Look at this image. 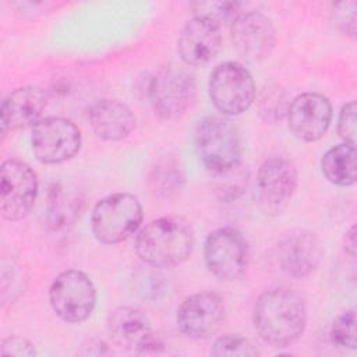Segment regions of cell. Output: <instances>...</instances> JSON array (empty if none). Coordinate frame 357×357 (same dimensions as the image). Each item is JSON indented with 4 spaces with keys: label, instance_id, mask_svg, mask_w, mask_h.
Here are the masks:
<instances>
[{
    "label": "cell",
    "instance_id": "obj_18",
    "mask_svg": "<svg viewBox=\"0 0 357 357\" xmlns=\"http://www.w3.org/2000/svg\"><path fill=\"white\" fill-rule=\"evenodd\" d=\"M46 106L47 96L42 88L26 85L14 89L1 102V134L33 127L42 120Z\"/></svg>",
    "mask_w": 357,
    "mask_h": 357
},
{
    "label": "cell",
    "instance_id": "obj_10",
    "mask_svg": "<svg viewBox=\"0 0 357 357\" xmlns=\"http://www.w3.org/2000/svg\"><path fill=\"white\" fill-rule=\"evenodd\" d=\"M38 178L29 165L7 159L0 169V212L6 220L25 218L38 197Z\"/></svg>",
    "mask_w": 357,
    "mask_h": 357
},
{
    "label": "cell",
    "instance_id": "obj_22",
    "mask_svg": "<svg viewBox=\"0 0 357 357\" xmlns=\"http://www.w3.org/2000/svg\"><path fill=\"white\" fill-rule=\"evenodd\" d=\"M184 185V174L173 160L159 162L149 173L151 191L160 198H170Z\"/></svg>",
    "mask_w": 357,
    "mask_h": 357
},
{
    "label": "cell",
    "instance_id": "obj_26",
    "mask_svg": "<svg viewBox=\"0 0 357 357\" xmlns=\"http://www.w3.org/2000/svg\"><path fill=\"white\" fill-rule=\"evenodd\" d=\"M289 106V105H287ZM284 95L280 89H271L259 102V112L266 121H276L287 112Z\"/></svg>",
    "mask_w": 357,
    "mask_h": 357
},
{
    "label": "cell",
    "instance_id": "obj_29",
    "mask_svg": "<svg viewBox=\"0 0 357 357\" xmlns=\"http://www.w3.org/2000/svg\"><path fill=\"white\" fill-rule=\"evenodd\" d=\"M1 354L3 356H36L33 344L21 336H8L1 342Z\"/></svg>",
    "mask_w": 357,
    "mask_h": 357
},
{
    "label": "cell",
    "instance_id": "obj_12",
    "mask_svg": "<svg viewBox=\"0 0 357 357\" xmlns=\"http://www.w3.org/2000/svg\"><path fill=\"white\" fill-rule=\"evenodd\" d=\"M275 257L283 273L294 279H304L319 266L324 248L314 231L293 229L278 241Z\"/></svg>",
    "mask_w": 357,
    "mask_h": 357
},
{
    "label": "cell",
    "instance_id": "obj_27",
    "mask_svg": "<svg viewBox=\"0 0 357 357\" xmlns=\"http://www.w3.org/2000/svg\"><path fill=\"white\" fill-rule=\"evenodd\" d=\"M337 134L350 145H356V102L344 103L337 117Z\"/></svg>",
    "mask_w": 357,
    "mask_h": 357
},
{
    "label": "cell",
    "instance_id": "obj_20",
    "mask_svg": "<svg viewBox=\"0 0 357 357\" xmlns=\"http://www.w3.org/2000/svg\"><path fill=\"white\" fill-rule=\"evenodd\" d=\"M82 198L75 187L54 183L49 187L46 202V222L52 229H63L77 219Z\"/></svg>",
    "mask_w": 357,
    "mask_h": 357
},
{
    "label": "cell",
    "instance_id": "obj_14",
    "mask_svg": "<svg viewBox=\"0 0 357 357\" xmlns=\"http://www.w3.org/2000/svg\"><path fill=\"white\" fill-rule=\"evenodd\" d=\"M234 49L245 59L258 61L271 54L276 43V29L261 11L238 13L230 25Z\"/></svg>",
    "mask_w": 357,
    "mask_h": 357
},
{
    "label": "cell",
    "instance_id": "obj_19",
    "mask_svg": "<svg viewBox=\"0 0 357 357\" xmlns=\"http://www.w3.org/2000/svg\"><path fill=\"white\" fill-rule=\"evenodd\" d=\"M86 117L93 132L105 141H121L135 128L132 110L117 99H100L88 107Z\"/></svg>",
    "mask_w": 357,
    "mask_h": 357
},
{
    "label": "cell",
    "instance_id": "obj_30",
    "mask_svg": "<svg viewBox=\"0 0 357 357\" xmlns=\"http://www.w3.org/2000/svg\"><path fill=\"white\" fill-rule=\"evenodd\" d=\"M343 247H344V251H346L351 258H354V255H356V226H351V227L344 233Z\"/></svg>",
    "mask_w": 357,
    "mask_h": 357
},
{
    "label": "cell",
    "instance_id": "obj_25",
    "mask_svg": "<svg viewBox=\"0 0 357 357\" xmlns=\"http://www.w3.org/2000/svg\"><path fill=\"white\" fill-rule=\"evenodd\" d=\"M212 356H238L252 357L258 354L254 344L244 336L237 333H227L215 340L211 349Z\"/></svg>",
    "mask_w": 357,
    "mask_h": 357
},
{
    "label": "cell",
    "instance_id": "obj_11",
    "mask_svg": "<svg viewBox=\"0 0 357 357\" xmlns=\"http://www.w3.org/2000/svg\"><path fill=\"white\" fill-rule=\"evenodd\" d=\"M226 305L215 291H198L183 300L176 312L178 331L191 339H206L223 324Z\"/></svg>",
    "mask_w": 357,
    "mask_h": 357
},
{
    "label": "cell",
    "instance_id": "obj_3",
    "mask_svg": "<svg viewBox=\"0 0 357 357\" xmlns=\"http://www.w3.org/2000/svg\"><path fill=\"white\" fill-rule=\"evenodd\" d=\"M199 160L215 174L229 173L240 166L243 148L237 127L226 117L205 116L194 130Z\"/></svg>",
    "mask_w": 357,
    "mask_h": 357
},
{
    "label": "cell",
    "instance_id": "obj_5",
    "mask_svg": "<svg viewBox=\"0 0 357 357\" xmlns=\"http://www.w3.org/2000/svg\"><path fill=\"white\" fill-rule=\"evenodd\" d=\"M197 86L192 75L174 66L155 71L148 82V98L153 112L165 120L183 116L194 103Z\"/></svg>",
    "mask_w": 357,
    "mask_h": 357
},
{
    "label": "cell",
    "instance_id": "obj_1",
    "mask_svg": "<svg viewBox=\"0 0 357 357\" xmlns=\"http://www.w3.org/2000/svg\"><path fill=\"white\" fill-rule=\"evenodd\" d=\"M252 319L257 333L265 343L286 347L304 333L307 307L297 291L275 287L257 298Z\"/></svg>",
    "mask_w": 357,
    "mask_h": 357
},
{
    "label": "cell",
    "instance_id": "obj_28",
    "mask_svg": "<svg viewBox=\"0 0 357 357\" xmlns=\"http://www.w3.org/2000/svg\"><path fill=\"white\" fill-rule=\"evenodd\" d=\"M335 24L350 36L356 35V3L343 1L335 4Z\"/></svg>",
    "mask_w": 357,
    "mask_h": 357
},
{
    "label": "cell",
    "instance_id": "obj_24",
    "mask_svg": "<svg viewBox=\"0 0 357 357\" xmlns=\"http://www.w3.org/2000/svg\"><path fill=\"white\" fill-rule=\"evenodd\" d=\"M331 340L335 346L354 350L356 342V311L354 308L344 310L336 315L331 325Z\"/></svg>",
    "mask_w": 357,
    "mask_h": 357
},
{
    "label": "cell",
    "instance_id": "obj_17",
    "mask_svg": "<svg viewBox=\"0 0 357 357\" xmlns=\"http://www.w3.org/2000/svg\"><path fill=\"white\" fill-rule=\"evenodd\" d=\"M297 184V169L284 156H271L258 167L257 188L259 199L269 209L282 208L296 192Z\"/></svg>",
    "mask_w": 357,
    "mask_h": 357
},
{
    "label": "cell",
    "instance_id": "obj_15",
    "mask_svg": "<svg viewBox=\"0 0 357 357\" xmlns=\"http://www.w3.org/2000/svg\"><path fill=\"white\" fill-rule=\"evenodd\" d=\"M286 116L289 128L296 138L314 142L322 138L329 128L332 105L322 93L304 92L291 99Z\"/></svg>",
    "mask_w": 357,
    "mask_h": 357
},
{
    "label": "cell",
    "instance_id": "obj_4",
    "mask_svg": "<svg viewBox=\"0 0 357 357\" xmlns=\"http://www.w3.org/2000/svg\"><path fill=\"white\" fill-rule=\"evenodd\" d=\"M142 223L139 199L130 192H114L102 198L92 209L91 227L103 244H117L131 237Z\"/></svg>",
    "mask_w": 357,
    "mask_h": 357
},
{
    "label": "cell",
    "instance_id": "obj_21",
    "mask_svg": "<svg viewBox=\"0 0 357 357\" xmlns=\"http://www.w3.org/2000/svg\"><path fill=\"white\" fill-rule=\"evenodd\" d=\"M321 170L325 178L335 185H353L357 178L356 146L343 142L328 149L321 159Z\"/></svg>",
    "mask_w": 357,
    "mask_h": 357
},
{
    "label": "cell",
    "instance_id": "obj_8",
    "mask_svg": "<svg viewBox=\"0 0 357 357\" xmlns=\"http://www.w3.org/2000/svg\"><path fill=\"white\" fill-rule=\"evenodd\" d=\"M248 243L243 233L234 227H219L205 238V265L220 280L240 279L248 266Z\"/></svg>",
    "mask_w": 357,
    "mask_h": 357
},
{
    "label": "cell",
    "instance_id": "obj_9",
    "mask_svg": "<svg viewBox=\"0 0 357 357\" xmlns=\"http://www.w3.org/2000/svg\"><path fill=\"white\" fill-rule=\"evenodd\" d=\"M81 131L66 117H43L32 127V152L43 165H57L73 159L81 149Z\"/></svg>",
    "mask_w": 357,
    "mask_h": 357
},
{
    "label": "cell",
    "instance_id": "obj_2",
    "mask_svg": "<svg viewBox=\"0 0 357 357\" xmlns=\"http://www.w3.org/2000/svg\"><path fill=\"white\" fill-rule=\"evenodd\" d=\"M194 234L187 222L173 216L155 219L135 237V251L152 268H170L183 264L192 252Z\"/></svg>",
    "mask_w": 357,
    "mask_h": 357
},
{
    "label": "cell",
    "instance_id": "obj_13",
    "mask_svg": "<svg viewBox=\"0 0 357 357\" xmlns=\"http://www.w3.org/2000/svg\"><path fill=\"white\" fill-rule=\"evenodd\" d=\"M107 333L113 344L139 354L156 353L162 343L153 336L145 312L134 307H117L107 317Z\"/></svg>",
    "mask_w": 357,
    "mask_h": 357
},
{
    "label": "cell",
    "instance_id": "obj_7",
    "mask_svg": "<svg viewBox=\"0 0 357 357\" xmlns=\"http://www.w3.org/2000/svg\"><path fill=\"white\" fill-rule=\"evenodd\" d=\"M49 300L60 319L68 324H79L92 314L96 304V290L84 272L67 269L53 279Z\"/></svg>",
    "mask_w": 357,
    "mask_h": 357
},
{
    "label": "cell",
    "instance_id": "obj_6",
    "mask_svg": "<svg viewBox=\"0 0 357 357\" xmlns=\"http://www.w3.org/2000/svg\"><path fill=\"white\" fill-rule=\"evenodd\" d=\"M209 98L225 116L244 113L255 100L251 73L238 61L219 63L209 77Z\"/></svg>",
    "mask_w": 357,
    "mask_h": 357
},
{
    "label": "cell",
    "instance_id": "obj_16",
    "mask_svg": "<svg viewBox=\"0 0 357 357\" xmlns=\"http://www.w3.org/2000/svg\"><path fill=\"white\" fill-rule=\"evenodd\" d=\"M220 47V26L198 17L187 21L177 38L178 56L191 67L209 64L218 56Z\"/></svg>",
    "mask_w": 357,
    "mask_h": 357
},
{
    "label": "cell",
    "instance_id": "obj_23",
    "mask_svg": "<svg viewBox=\"0 0 357 357\" xmlns=\"http://www.w3.org/2000/svg\"><path fill=\"white\" fill-rule=\"evenodd\" d=\"M240 3L236 1H194L191 8L194 17L208 20L216 25H222L226 21H233L240 13Z\"/></svg>",
    "mask_w": 357,
    "mask_h": 357
}]
</instances>
